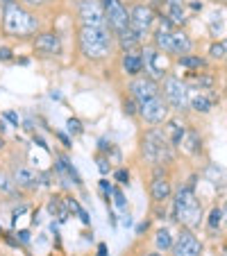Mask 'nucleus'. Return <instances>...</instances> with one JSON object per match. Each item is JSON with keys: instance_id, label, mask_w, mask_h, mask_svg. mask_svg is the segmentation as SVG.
Instances as JSON below:
<instances>
[{"instance_id": "c03bdc74", "label": "nucleus", "mask_w": 227, "mask_h": 256, "mask_svg": "<svg viewBox=\"0 0 227 256\" xmlns=\"http://www.w3.org/2000/svg\"><path fill=\"white\" fill-rule=\"evenodd\" d=\"M3 148H5V140H3V136H0V150H3Z\"/></svg>"}, {"instance_id": "ddd939ff", "label": "nucleus", "mask_w": 227, "mask_h": 256, "mask_svg": "<svg viewBox=\"0 0 227 256\" xmlns=\"http://www.w3.org/2000/svg\"><path fill=\"white\" fill-rule=\"evenodd\" d=\"M127 91H130V96L141 104V102H145V100H152V98L161 96V84L157 82V80L148 78V75L143 72V75H139V78L130 80Z\"/></svg>"}, {"instance_id": "7ed1b4c3", "label": "nucleus", "mask_w": 227, "mask_h": 256, "mask_svg": "<svg viewBox=\"0 0 227 256\" xmlns=\"http://www.w3.org/2000/svg\"><path fill=\"white\" fill-rule=\"evenodd\" d=\"M195 174L188 179V184L173 193V218L182 227L198 229L202 222V202L195 195Z\"/></svg>"}, {"instance_id": "f03ea898", "label": "nucleus", "mask_w": 227, "mask_h": 256, "mask_svg": "<svg viewBox=\"0 0 227 256\" xmlns=\"http://www.w3.org/2000/svg\"><path fill=\"white\" fill-rule=\"evenodd\" d=\"M0 23L3 32L14 39H28L41 30L39 14L25 7L21 0H0Z\"/></svg>"}, {"instance_id": "473e14b6", "label": "nucleus", "mask_w": 227, "mask_h": 256, "mask_svg": "<svg viewBox=\"0 0 227 256\" xmlns=\"http://www.w3.org/2000/svg\"><path fill=\"white\" fill-rule=\"evenodd\" d=\"M209 54H211L213 59H225V48H222L220 41H216V44L209 46Z\"/></svg>"}, {"instance_id": "9d476101", "label": "nucleus", "mask_w": 227, "mask_h": 256, "mask_svg": "<svg viewBox=\"0 0 227 256\" xmlns=\"http://www.w3.org/2000/svg\"><path fill=\"white\" fill-rule=\"evenodd\" d=\"M168 114H170V106L164 100V96H157L152 100H145L139 104V118L150 127L164 125L168 120Z\"/></svg>"}, {"instance_id": "e433bc0d", "label": "nucleus", "mask_w": 227, "mask_h": 256, "mask_svg": "<svg viewBox=\"0 0 227 256\" xmlns=\"http://www.w3.org/2000/svg\"><path fill=\"white\" fill-rule=\"evenodd\" d=\"M3 116H5V118H7V120H10V122H12V125H16V127H19L21 118H19V116H16V114H14V112H5V114H3Z\"/></svg>"}, {"instance_id": "f704fd0d", "label": "nucleus", "mask_w": 227, "mask_h": 256, "mask_svg": "<svg viewBox=\"0 0 227 256\" xmlns=\"http://www.w3.org/2000/svg\"><path fill=\"white\" fill-rule=\"evenodd\" d=\"M25 7H30V10H37V7H46L50 2V0H21Z\"/></svg>"}, {"instance_id": "4468645a", "label": "nucleus", "mask_w": 227, "mask_h": 256, "mask_svg": "<svg viewBox=\"0 0 227 256\" xmlns=\"http://www.w3.org/2000/svg\"><path fill=\"white\" fill-rule=\"evenodd\" d=\"M170 252H173V256H200L202 254V242H200V238L193 234V229L182 227L177 238L173 240Z\"/></svg>"}, {"instance_id": "c756f323", "label": "nucleus", "mask_w": 227, "mask_h": 256, "mask_svg": "<svg viewBox=\"0 0 227 256\" xmlns=\"http://www.w3.org/2000/svg\"><path fill=\"white\" fill-rule=\"evenodd\" d=\"M111 195H114V204H116L121 211H127V200L125 195H123L121 188H111Z\"/></svg>"}, {"instance_id": "cd10ccee", "label": "nucleus", "mask_w": 227, "mask_h": 256, "mask_svg": "<svg viewBox=\"0 0 227 256\" xmlns=\"http://www.w3.org/2000/svg\"><path fill=\"white\" fill-rule=\"evenodd\" d=\"M220 224H222V208L213 206L211 213H209V218H207V227L213 232V229H218Z\"/></svg>"}, {"instance_id": "39448f33", "label": "nucleus", "mask_w": 227, "mask_h": 256, "mask_svg": "<svg viewBox=\"0 0 227 256\" xmlns=\"http://www.w3.org/2000/svg\"><path fill=\"white\" fill-rule=\"evenodd\" d=\"M161 96L164 100L168 102L170 112H186L188 109V102H191V88L184 80L175 78V75H168V78L161 82Z\"/></svg>"}, {"instance_id": "6e6552de", "label": "nucleus", "mask_w": 227, "mask_h": 256, "mask_svg": "<svg viewBox=\"0 0 227 256\" xmlns=\"http://www.w3.org/2000/svg\"><path fill=\"white\" fill-rule=\"evenodd\" d=\"M32 50L37 57L41 59H55L62 54V36L55 30H39L32 39Z\"/></svg>"}, {"instance_id": "412c9836", "label": "nucleus", "mask_w": 227, "mask_h": 256, "mask_svg": "<svg viewBox=\"0 0 227 256\" xmlns=\"http://www.w3.org/2000/svg\"><path fill=\"white\" fill-rule=\"evenodd\" d=\"M202 174H204V179H207V182H211L218 190H220L222 186H225V182H227V170L220 168L218 164H209L207 168H204Z\"/></svg>"}, {"instance_id": "393cba45", "label": "nucleus", "mask_w": 227, "mask_h": 256, "mask_svg": "<svg viewBox=\"0 0 227 256\" xmlns=\"http://www.w3.org/2000/svg\"><path fill=\"white\" fill-rule=\"evenodd\" d=\"M173 234H170L168 227H161L159 232H157L155 236V242H157V250L159 252H170V247H173Z\"/></svg>"}, {"instance_id": "9b49d317", "label": "nucleus", "mask_w": 227, "mask_h": 256, "mask_svg": "<svg viewBox=\"0 0 227 256\" xmlns=\"http://www.w3.org/2000/svg\"><path fill=\"white\" fill-rule=\"evenodd\" d=\"M148 193H150V200H152L155 204H164L173 198V182H170V177H168V172H166L164 166L152 168Z\"/></svg>"}, {"instance_id": "f8f14e48", "label": "nucleus", "mask_w": 227, "mask_h": 256, "mask_svg": "<svg viewBox=\"0 0 227 256\" xmlns=\"http://www.w3.org/2000/svg\"><path fill=\"white\" fill-rule=\"evenodd\" d=\"M75 14H78V25H91V28H109L107 25V16L102 10L100 0H78L75 5Z\"/></svg>"}, {"instance_id": "bb28decb", "label": "nucleus", "mask_w": 227, "mask_h": 256, "mask_svg": "<svg viewBox=\"0 0 227 256\" xmlns=\"http://www.w3.org/2000/svg\"><path fill=\"white\" fill-rule=\"evenodd\" d=\"M14 190H16V184L12 182V177L0 170V195H12Z\"/></svg>"}, {"instance_id": "f3484780", "label": "nucleus", "mask_w": 227, "mask_h": 256, "mask_svg": "<svg viewBox=\"0 0 227 256\" xmlns=\"http://www.w3.org/2000/svg\"><path fill=\"white\" fill-rule=\"evenodd\" d=\"M164 16L175 28H182L186 23V2L184 0H164Z\"/></svg>"}, {"instance_id": "58836bf2", "label": "nucleus", "mask_w": 227, "mask_h": 256, "mask_svg": "<svg viewBox=\"0 0 227 256\" xmlns=\"http://www.w3.org/2000/svg\"><path fill=\"white\" fill-rule=\"evenodd\" d=\"M57 138L64 143V148H71V138H68L66 134H62V132H57Z\"/></svg>"}, {"instance_id": "c85d7f7f", "label": "nucleus", "mask_w": 227, "mask_h": 256, "mask_svg": "<svg viewBox=\"0 0 227 256\" xmlns=\"http://www.w3.org/2000/svg\"><path fill=\"white\" fill-rule=\"evenodd\" d=\"M66 130H68V134H71V136H80L84 132V127H82V122H80V118H68V120H66Z\"/></svg>"}, {"instance_id": "ea45409f", "label": "nucleus", "mask_w": 227, "mask_h": 256, "mask_svg": "<svg viewBox=\"0 0 227 256\" xmlns=\"http://www.w3.org/2000/svg\"><path fill=\"white\" fill-rule=\"evenodd\" d=\"M98 256H107V247H105V245L98 247Z\"/></svg>"}, {"instance_id": "423d86ee", "label": "nucleus", "mask_w": 227, "mask_h": 256, "mask_svg": "<svg viewBox=\"0 0 227 256\" xmlns=\"http://www.w3.org/2000/svg\"><path fill=\"white\" fill-rule=\"evenodd\" d=\"M127 12H130V28L134 30V34L141 41H145L152 34L157 23L155 10L150 5H145V2H134V5L127 7Z\"/></svg>"}, {"instance_id": "b1692460", "label": "nucleus", "mask_w": 227, "mask_h": 256, "mask_svg": "<svg viewBox=\"0 0 227 256\" xmlns=\"http://www.w3.org/2000/svg\"><path fill=\"white\" fill-rule=\"evenodd\" d=\"M48 213L53 218H59V220H66V216H68V211H66V202H64L59 195H55V198H50V202H48Z\"/></svg>"}, {"instance_id": "dca6fc26", "label": "nucleus", "mask_w": 227, "mask_h": 256, "mask_svg": "<svg viewBox=\"0 0 227 256\" xmlns=\"http://www.w3.org/2000/svg\"><path fill=\"white\" fill-rule=\"evenodd\" d=\"M12 182L16 184V188L21 190H37L41 186V174L37 170L28 168V166H19L12 172Z\"/></svg>"}, {"instance_id": "4be33fe9", "label": "nucleus", "mask_w": 227, "mask_h": 256, "mask_svg": "<svg viewBox=\"0 0 227 256\" xmlns=\"http://www.w3.org/2000/svg\"><path fill=\"white\" fill-rule=\"evenodd\" d=\"M213 102H216V98H209L207 93L200 91L198 96H191V102H188V109H193L195 114H209L211 112Z\"/></svg>"}, {"instance_id": "c9c22d12", "label": "nucleus", "mask_w": 227, "mask_h": 256, "mask_svg": "<svg viewBox=\"0 0 227 256\" xmlns=\"http://www.w3.org/2000/svg\"><path fill=\"white\" fill-rule=\"evenodd\" d=\"M14 59V52L10 48H0V62H12Z\"/></svg>"}, {"instance_id": "f257e3e1", "label": "nucleus", "mask_w": 227, "mask_h": 256, "mask_svg": "<svg viewBox=\"0 0 227 256\" xmlns=\"http://www.w3.org/2000/svg\"><path fill=\"white\" fill-rule=\"evenodd\" d=\"M75 44H78V54L84 62L93 64H107L118 54L116 36L109 28H91V25H78L75 30Z\"/></svg>"}, {"instance_id": "a211bd4d", "label": "nucleus", "mask_w": 227, "mask_h": 256, "mask_svg": "<svg viewBox=\"0 0 227 256\" xmlns=\"http://www.w3.org/2000/svg\"><path fill=\"white\" fill-rule=\"evenodd\" d=\"M55 172L59 174V179L64 182H73V184H82V179H80L78 170L73 168V164L66 159V156H57V164H55Z\"/></svg>"}, {"instance_id": "2f4dec72", "label": "nucleus", "mask_w": 227, "mask_h": 256, "mask_svg": "<svg viewBox=\"0 0 227 256\" xmlns=\"http://www.w3.org/2000/svg\"><path fill=\"white\" fill-rule=\"evenodd\" d=\"M114 179H116L121 186H127V184H130V170H125V168L114 170Z\"/></svg>"}, {"instance_id": "4c0bfd02", "label": "nucleus", "mask_w": 227, "mask_h": 256, "mask_svg": "<svg viewBox=\"0 0 227 256\" xmlns=\"http://www.w3.org/2000/svg\"><path fill=\"white\" fill-rule=\"evenodd\" d=\"M16 238H19V242L28 245V242H30V232H19V234H16Z\"/></svg>"}, {"instance_id": "79ce46f5", "label": "nucleus", "mask_w": 227, "mask_h": 256, "mask_svg": "<svg viewBox=\"0 0 227 256\" xmlns=\"http://www.w3.org/2000/svg\"><path fill=\"white\" fill-rule=\"evenodd\" d=\"M222 222L227 224V202H225V208H222Z\"/></svg>"}, {"instance_id": "1a4fd4ad", "label": "nucleus", "mask_w": 227, "mask_h": 256, "mask_svg": "<svg viewBox=\"0 0 227 256\" xmlns=\"http://www.w3.org/2000/svg\"><path fill=\"white\" fill-rule=\"evenodd\" d=\"M100 5L105 10L107 25L114 32V36L130 30V12H127V5L123 0H100Z\"/></svg>"}, {"instance_id": "0eeeda50", "label": "nucleus", "mask_w": 227, "mask_h": 256, "mask_svg": "<svg viewBox=\"0 0 227 256\" xmlns=\"http://www.w3.org/2000/svg\"><path fill=\"white\" fill-rule=\"evenodd\" d=\"M141 54H143V72L148 78L157 80V82H164L166 78L170 75L168 68V54H164L161 50H157L155 46H143L141 48Z\"/></svg>"}, {"instance_id": "72a5a7b5", "label": "nucleus", "mask_w": 227, "mask_h": 256, "mask_svg": "<svg viewBox=\"0 0 227 256\" xmlns=\"http://www.w3.org/2000/svg\"><path fill=\"white\" fill-rule=\"evenodd\" d=\"M111 188L114 186L107 182V179H100V193L105 195V202H107V206H111V202H109V198H111Z\"/></svg>"}, {"instance_id": "5701e85b", "label": "nucleus", "mask_w": 227, "mask_h": 256, "mask_svg": "<svg viewBox=\"0 0 227 256\" xmlns=\"http://www.w3.org/2000/svg\"><path fill=\"white\" fill-rule=\"evenodd\" d=\"M177 64L182 68H186V70H200V68L207 66V62H204L200 54H182V57H177Z\"/></svg>"}, {"instance_id": "a878e982", "label": "nucleus", "mask_w": 227, "mask_h": 256, "mask_svg": "<svg viewBox=\"0 0 227 256\" xmlns=\"http://www.w3.org/2000/svg\"><path fill=\"white\" fill-rule=\"evenodd\" d=\"M123 114H125V116H130V118L139 116V102H136L132 96H127L125 100H123Z\"/></svg>"}, {"instance_id": "6ab92c4d", "label": "nucleus", "mask_w": 227, "mask_h": 256, "mask_svg": "<svg viewBox=\"0 0 227 256\" xmlns=\"http://www.w3.org/2000/svg\"><path fill=\"white\" fill-rule=\"evenodd\" d=\"M184 132H186V125H184L182 120H177V118H168V120L164 122V134L175 148H179V143H182V138H184Z\"/></svg>"}, {"instance_id": "37998d69", "label": "nucleus", "mask_w": 227, "mask_h": 256, "mask_svg": "<svg viewBox=\"0 0 227 256\" xmlns=\"http://www.w3.org/2000/svg\"><path fill=\"white\" fill-rule=\"evenodd\" d=\"M220 44H222V48H225V57H227V39H222Z\"/></svg>"}, {"instance_id": "20e7f679", "label": "nucleus", "mask_w": 227, "mask_h": 256, "mask_svg": "<svg viewBox=\"0 0 227 256\" xmlns=\"http://www.w3.org/2000/svg\"><path fill=\"white\" fill-rule=\"evenodd\" d=\"M139 152H141V159L145 164H150L152 168L157 166H170L175 161V145L166 138L164 130L159 127H150L143 136H141V143H139Z\"/></svg>"}, {"instance_id": "7c9ffc66", "label": "nucleus", "mask_w": 227, "mask_h": 256, "mask_svg": "<svg viewBox=\"0 0 227 256\" xmlns=\"http://www.w3.org/2000/svg\"><path fill=\"white\" fill-rule=\"evenodd\" d=\"M96 161H98V170H100L102 174H107L111 170V161H109V156H107V154H102V152H100V154L96 156Z\"/></svg>"}, {"instance_id": "aec40b11", "label": "nucleus", "mask_w": 227, "mask_h": 256, "mask_svg": "<svg viewBox=\"0 0 227 256\" xmlns=\"http://www.w3.org/2000/svg\"><path fill=\"white\" fill-rule=\"evenodd\" d=\"M179 148H182V150H186L188 154H200V150H202V138H200L198 130H193V127H186V132H184V138H182V143H179Z\"/></svg>"}, {"instance_id": "a19ab883", "label": "nucleus", "mask_w": 227, "mask_h": 256, "mask_svg": "<svg viewBox=\"0 0 227 256\" xmlns=\"http://www.w3.org/2000/svg\"><path fill=\"white\" fill-rule=\"evenodd\" d=\"M141 256H161V254H159V252H143Z\"/></svg>"}, {"instance_id": "2eb2a0df", "label": "nucleus", "mask_w": 227, "mask_h": 256, "mask_svg": "<svg viewBox=\"0 0 227 256\" xmlns=\"http://www.w3.org/2000/svg\"><path fill=\"white\" fill-rule=\"evenodd\" d=\"M141 48H143V46L118 52V54H121V70L125 72L130 80L143 75V54H141Z\"/></svg>"}]
</instances>
